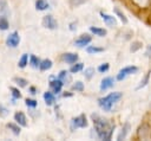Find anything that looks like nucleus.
<instances>
[{
    "label": "nucleus",
    "mask_w": 151,
    "mask_h": 141,
    "mask_svg": "<svg viewBox=\"0 0 151 141\" xmlns=\"http://www.w3.org/2000/svg\"><path fill=\"white\" fill-rule=\"evenodd\" d=\"M100 17H101L103 21H104L107 26L113 27V26L117 25V19H116V17H113V15H111V14H107V13H105V12H100Z\"/></svg>",
    "instance_id": "1a4fd4ad"
},
{
    "label": "nucleus",
    "mask_w": 151,
    "mask_h": 141,
    "mask_svg": "<svg viewBox=\"0 0 151 141\" xmlns=\"http://www.w3.org/2000/svg\"><path fill=\"white\" fill-rule=\"evenodd\" d=\"M78 55L77 53H73V52H66V53H63L61 55V60L67 63V64H73L78 60Z\"/></svg>",
    "instance_id": "9b49d317"
},
{
    "label": "nucleus",
    "mask_w": 151,
    "mask_h": 141,
    "mask_svg": "<svg viewBox=\"0 0 151 141\" xmlns=\"http://www.w3.org/2000/svg\"><path fill=\"white\" fill-rule=\"evenodd\" d=\"M63 85H64V83L59 79V78H55V79H51V82H50V86L52 88V90H53V92L54 94H58V92H60L61 91V88H63Z\"/></svg>",
    "instance_id": "4468645a"
},
{
    "label": "nucleus",
    "mask_w": 151,
    "mask_h": 141,
    "mask_svg": "<svg viewBox=\"0 0 151 141\" xmlns=\"http://www.w3.org/2000/svg\"><path fill=\"white\" fill-rule=\"evenodd\" d=\"M76 28H77L76 23H71V24H70V30H71V31H74Z\"/></svg>",
    "instance_id": "a19ab883"
},
{
    "label": "nucleus",
    "mask_w": 151,
    "mask_h": 141,
    "mask_svg": "<svg viewBox=\"0 0 151 141\" xmlns=\"http://www.w3.org/2000/svg\"><path fill=\"white\" fill-rule=\"evenodd\" d=\"M14 121H17V123L21 127H26L27 126V118L25 116V114L22 111H17L14 114Z\"/></svg>",
    "instance_id": "2eb2a0df"
},
{
    "label": "nucleus",
    "mask_w": 151,
    "mask_h": 141,
    "mask_svg": "<svg viewBox=\"0 0 151 141\" xmlns=\"http://www.w3.org/2000/svg\"><path fill=\"white\" fill-rule=\"evenodd\" d=\"M92 120L94 124V130L97 133V136L100 140L110 141L113 134L114 124H110V122L103 117H100L97 114H92Z\"/></svg>",
    "instance_id": "f257e3e1"
},
{
    "label": "nucleus",
    "mask_w": 151,
    "mask_h": 141,
    "mask_svg": "<svg viewBox=\"0 0 151 141\" xmlns=\"http://www.w3.org/2000/svg\"><path fill=\"white\" fill-rule=\"evenodd\" d=\"M40 59L37 57V56H34V55H31L29 56V59H28V63H29V65L32 66V68H34V69H37V68H39V65H40Z\"/></svg>",
    "instance_id": "4be33fe9"
},
{
    "label": "nucleus",
    "mask_w": 151,
    "mask_h": 141,
    "mask_svg": "<svg viewBox=\"0 0 151 141\" xmlns=\"http://www.w3.org/2000/svg\"><path fill=\"white\" fill-rule=\"evenodd\" d=\"M130 130H131V126H130V123H129V122H125L124 126L122 127V129H120L118 136H117V140H118V141H122V140L126 139V136H127V134L130 133Z\"/></svg>",
    "instance_id": "ddd939ff"
},
{
    "label": "nucleus",
    "mask_w": 151,
    "mask_h": 141,
    "mask_svg": "<svg viewBox=\"0 0 151 141\" xmlns=\"http://www.w3.org/2000/svg\"><path fill=\"white\" fill-rule=\"evenodd\" d=\"M68 1H70V5L72 7H78V6H81L85 2H87L88 0H68Z\"/></svg>",
    "instance_id": "f704fd0d"
},
{
    "label": "nucleus",
    "mask_w": 151,
    "mask_h": 141,
    "mask_svg": "<svg viewBox=\"0 0 151 141\" xmlns=\"http://www.w3.org/2000/svg\"><path fill=\"white\" fill-rule=\"evenodd\" d=\"M109 69H110V64H109V63H103V64H100V65L98 66L97 70H98L100 73H104V72H106Z\"/></svg>",
    "instance_id": "c9c22d12"
},
{
    "label": "nucleus",
    "mask_w": 151,
    "mask_h": 141,
    "mask_svg": "<svg viewBox=\"0 0 151 141\" xmlns=\"http://www.w3.org/2000/svg\"><path fill=\"white\" fill-rule=\"evenodd\" d=\"M90 31L94 34V36H98V37H104L107 34V31L105 28H101V27H97V26H91L90 27Z\"/></svg>",
    "instance_id": "f3484780"
},
{
    "label": "nucleus",
    "mask_w": 151,
    "mask_h": 141,
    "mask_svg": "<svg viewBox=\"0 0 151 141\" xmlns=\"http://www.w3.org/2000/svg\"><path fill=\"white\" fill-rule=\"evenodd\" d=\"M94 72H96V70L93 68H86L85 71H84V76H85L86 79H91L94 76Z\"/></svg>",
    "instance_id": "2f4dec72"
},
{
    "label": "nucleus",
    "mask_w": 151,
    "mask_h": 141,
    "mask_svg": "<svg viewBox=\"0 0 151 141\" xmlns=\"http://www.w3.org/2000/svg\"><path fill=\"white\" fill-rule=\"evenodd\" d=\"M113 84H114V78H112V77H105L100 82V90L101 91H105V90L112 88Z\"/></svg>",
    "instance_id": "f8f14e48"
},
{
    "label": "nucleus",
    "mask_w": 151,
    "mask_h": 141,
    "mask_svg": "<svg viewBox=\"0 0 151 141\" xmlns=\"http://www.w3.org/2000/svg\"><path fill=\"white\" fill-rule=\"evenodd\" d=\"M44 101H45L46 105H52V104L54 103V101H55V97H54L53 92L46 91V92L44 94Z\"/></svg>",
    "instance_id": "6ab92c4d"
},
{
    "label": "nucleus",
    "mask_w": 151,
    "mask_h": 141,
    "mask_svg": "<svg viewBox=\"0 0 151 141\" xmlns=\"http://www.w3.org/2000/svg\"><path fill=\"white\" fill-rule=\"evenodd\" d=\"M28 55L27 53H24V55H21V57H20V59H19V62H18V66L19 68H21V69H24L27 64H28Z\"/></svg>",
    "instance_id": "b1692460"
},
{
    "label": "nucleus",
    "mask_w": 151,
    "mask_h": 141,
    "mask_svg": "<svg viewBox=\"0 0 151 141\" xmlns=\"http://www.w3.org/2000/svg\"><path fill=\"white\" fill-rule=\"evenodd\" d=\"M150 76H151V69H149L147 70V72L144 75V77L140 79V82H139V84L136 86V90H140V89H143V88H145L146 85H147V83H149V81H150Z\"/></svg>",
    "instance_id": "dca6fc26"
},
{
    "label": "nucleus",
    "mask_w": 151,
    "mask_h": 141,
    "mask_svg": "<svg viewBox=\"0 0 151 141\" xmlns=\"http://www.w3.org/2000/svg\"><path fill=\"white\" fill-rule=\"evenodd\" d=\"M104 49L103 47H98V46H94V45H91V46H87L86 49V52L90 53V55H94V53H99V52H103Z\"/></svg>",
    "instance_id": "cd10ccee"
},
{
    "label": "nucleus",
    "mask_w": 151,
    "mask_h": 141,
    "mask_svg": "<svg viewBox=\"0 0 151 141\" xmlns=\"http://www.w3.org/2000/svg\"><path fill=\"white\" fill-rule=\"evenodd\" d=\"M145 56H146V57H149V58H151V45H149V46L146 47V51H145Z\"/></svg>",
    "instance_id": "58836bf2"
},
{
    "label": "nucleus",
    "mask_w": 151,
    "mask_h": 141,
    "mask_svg": "<svg viewBox=\"0 0 151 141\" xmlns=\"http://www.w3.org/2000/svg\"><path fill=\"white\" fill-rule=\"evenodd\" d=\"M52 65H53L52 60H51V59H48V58H46V59H42V60L40 62L39 69H40L41 71H47V70H50V69L52 68Z\"/></svg>",
    "instance_id": "a211bd4d"
},
{
    "label": "nucleus",
    "mask_w": 151,
    "mask_h": 141,
    "mask_svg": "<svg viewBox=\"0 0 151 141\" xmlns=\"http://www.w3.org/2000/svg\"><path fill=\"white\" fill-rule=\"evenodd\" d=\"M122 97H123V94H122L120 91H113V92L109 94L107 96H104V97L98 98V104H99V107H100L103 110L110 111L111 108H112V105H113L116 102H118Z\"/></svg>",
    "instance_id": "f03ea898"
},
{
    "label": "nucleus",
    "mask_w": 151,
    "mask_h": 141,
    "mask_svg": "<svg viewBox=\"0 0 151 141\" xmlns=\"http://www.w3.org/2000/svg\"><path fill=\"white\" fill-rule=\"evenodd\" d=\"M29 92H31L32 95H35V94L38 92V90H37L35 86H29Z\"/></svg>",
    "instance_id": "ea45409f"
},
{
    "label": "nucleus",
    "mask_w": 151,
    "mask_h": 141,
    "mask_svg": "<svg viewBox=\"0 0 151 141\" xmlns=\"http://www.w3.org/2000/svg\"><path fill=\"white\" fill-rule=\"evenodd\" d=\"M72 90L81 92V91L84 90V83H83V82H80V81H77V82H74V83L72 84Z\"/></svg>",
    "instance_id": "7c9ffc66"
},
{
    "label": "nucleus",
    "mask_w": 151,
    "mask_h": 141,
    "mask_svg": "<svg viewBox=\"0 0 151 141\" xmlns=\"http://www.w3.org/2000/svg\"><path fill=\"white\" fill-rule=\"evenodd\" d=\"M91 40H92V37H91L90 34H81L78 39H76L74 44H76L77 46H79V47H83V46L88 45V44L91 43Z\"/></svg>",
    "instance_id": "9d476101"
},
{
    "label": "nucleus",
    "mask_w": 151,
    "mask_h": 141,
    "mask_svg": "<svg viewBox=\"0 0 151 141\" xmlns=\"http://www.w3.org/2000/svg\"><path fill=\"white\" fill-rule=\"evenodd\" d=\"M142 46H143V43H142V41H138V40L132 41V44H131V46H130V51H131V52H137L138 50L142 49Z\"/></svg>",
    "instance_id": "c756f323"
},
{
    "label": "nucleus",
    "mask_w": 151,
    "mask_h": 141,
    "mask_svg": "<svg viewBox=\"0 0 151 141\" xmlns=\"http://www.w3.org/2000/svg\"><path fill=\"white\" fill-rule=\"evenodd\" d=\"M151 137V126L147 122H142L136 132L137 140H149Z\"/></svg>",
    "instance_id": "7ed1b4c3"
},
{
    "label": "nucleus",
    "mask_w": 151,
    "mask_h": 141,
    "mask_svg": "<svg viewBox=\"0 0 151 141\" xmlns=\"http://www.w3.org/2000/svg\"><path fill=\"white\" fill-rule=\"evenodd\" d=\"M8 115V109L4 105H0V117H6Z\"/></svg>",
    "instance_id": "4c0bfd02"
},
{
    "label": "nucleus",
    "mask_w": 151,
    "mask_h": 141,
    "mask_svg": "<svg viewBox=\"0 0 151 141\" xmlns=\"http://www.w3.org/2000/svg\"><path fill=\"white\" fill-rule=\"evenodd\" d=\"M9 90L12 91V96H13V98H15V100L21 98V92L19 91V89H17V88H14V86H11Z\"/></svg>",
    "instance_id": "473e14b6"
},
{
    "label": "nucleus",
    "mask_w": 151,
    "mask_h": 141,
    "mask_svg": "<svg viewBox=\"0 0 151 141\" xmlns=\"http://www.w3.org/2000/svg\"><path fill=\"white\" fill-rule=\"evenodd\" d=\"M13 82L17 84V85H19L20 88H25L26 85H27V79H25V78H22V77H14L13 78Z\"/></svg>",
    "instance_id": "c85d7f7f"
},
{
    "label": "nucleus",
    "mask_w": 151,
    "mask_h": 141,
    "mask_svg": "<svg viewBox=\"0 0 151 141\" xmlns=\"http://www.w3.org/2000/svg\"><path fill=\"white\" fill-rule=\"evenodd\" d=\"M85 127H87V118H86L85 114H80L79 116L72 118V121H71V128L72 129L85 128Z\"/></svg>",
    "instance_id": "39448f33"
},
{
    "label": "nucleus",
    "mask_w": 151,
    "mask_h": 141,
    "mask_svg": "<svg viewBox=\"0 0 151 141\" xmlns=\"http://www.w3.org/2000/svg\"><path fill=\"white\" fill-rule=\"evenodd\" d=\"M9 27V23L7 20V18L5 15H0V30L1 31H6Z\"/></svg>",
    "instance_id": "bb28decb"
},
{
    "label": "nucleus",
    "mask_w": 151,
    "mask_h": 141,
    "mask_svg": "<svg viewBox=\"0 0 151 141\" xmlns=\"http://www.w3.org/2000/svg\"><path fill=\"white\" fill-rule=\"evenodd\" d=\"M7 7H8L7 1L6 0H0V15H2L7 11Z\"/></svg>",
    "instance_id": "e433bc0d"
},
{
    "label": "nucleus",
    "mask_w": 151,
    "mask_h": 141,
    "mask_svg": "<svg viewBox=\"0 0 151 141\" xmlns=\"http://www.w3.org/2000/svg\"><path fill=\"white\" fill-rule=\"evenodd\" d=\"M19 43H20V36L17 31L9 33L6 38V45L8 47H17L19 45Z\"/></svg>",
    "instance_id": "423d86ee"
},
{
    "label": "nucleus",
    "mask_w": 151,
    "mask_h": 141,
    "mask_svg": "<svg viewBox=\"0 0 151 141\" xmlns=\"http://www.w3.org/2000/svg\"><path fill=\"white\" fill-rule=\"evenodd\" d=\"M130 1L134 7L142 11H146L151 7V0H130Z\"/></svg>",
    "instance_id": "6e6552de"
},
{
    "label": "nucleus",
    "mask_w": 151,
    "mask_h": 141,
    "mask_svg": "<svg viewBox=\"0 0 151 141\" xmlns=\"http://www.w3.org/2000/svg\"><path fill=\"white\" fill-rule=\"evenodd\" d=\"M42 26L48 28V30H55L58 27V21L54 19L53 15L47 14L42 18Z\"/></svg>",
    "instance_id": "0eeeda50"
},
{
    "label": "nucleus",
    "mask_w": 151,
    "mask_h": 141,
    "mask_svg": "<svg viewBox=\"0 0 151 141\" xmlns=\"http://www.w3.org/2000/svg\"><path fill=\"white\" fill-rule=\"evenodd\" d=\"M6 127L14 134V135H19L20 134V132H21V129H20V127H19V124L18 123H13V122H9V123H7L6 124Z\"/></svg>",
    "instance_id": "aec40b11"
},
{
    "label": "nucleus",
    "mask_w": 151,
    "mask_h": 141,
    "mask_svg": "<svg viewBox=\"0 0 151 141\" xmlns=\"http://www.w3.org/2000/svg\"><path fill=\"white\" fill-rule=\"evenodd\" d=\"M25 104L28 107V108H35L38 105V102L33 98H26L25 100Z\"/></svg>",
    "instance_id": "72a5a7b5"
},
{
    "label": "nucleus",
    "mask_w": 151,
    "mask_h": 141,
    "mask_svg": "<svg viewBox=\"0 0 151 141\" xmlns=\"http://www.w3.org/2000/svg\"><path fill=\"white\" fill-rule=\"evenodd\" d=\"M48 7H50V5L45 0H37L35 1V8H37V11H45Z\"/></svg>",
    "instance_id": "412c9836"
},
{
    "label": "nucleus",
    "mask_w": 151,
    "mask_h": 141,
    "mask_svg": "<svg viewBox=\"0 0 151 141\" xmlns=\"http://www.w3.org/2000/svg\"><path fill=\"white\" fill-rule=\"evenodd\" d=\"M84 69V64L83 63H73L72 64V66L70 68V72H72V73H77V72H79V71H81Z\"/></svg>",
    "instance_id": "a878e982"
},
{
    "label": "nucleus",
    "mask_w": 151,
    "mask_h": 141,
    "mask_svg": "<svg viewBox=\"0 0 151 141\" xmlns=\"http://www.w3.org/2000/svg\"><path fill=\"white\" fill-rule=\"evenodd\" d=\"M58 78L65 84L66 82H70L71 81V76L68 75V72L66 71V70H63V71H60V73L58 75Z\"/></svg>",
    "instance_id": "393cba45"
},
{
    "label": "nucleus",
    "mask_w": 151,
    "mask_h": 141,
    "mask_svg": "<svg viewBox=\"0 0 151 141\" xmlns=\"http://www.w3.org/2000/svg\"><path fill=\"white\" fill-rule=\"evenodd\" d=\"M138 72V68L134 66V65H129V66H124L123 69L119 70L118 75H117V79L118 81H123L129 75H132V73H137Z\"/></svg>",
    "instance_id": "20e7f679"
},
{
    "label": "nucleus",
    "mask_w": 151,
    "mask_h": 141,
    "mask_svg": "<svg viewBox=\"0 0 151 141\" xmlns=\"http://www.w3.org/2000/svg\"><path fill=\"white\" fill-rule=\"evenodd\" d=\"M113 12H114V14L120 19V21H122L123 24H127V18L125 17V14H124L118 7H113Z\"/></svg>",
    "instance_id": "5701e85b"
}]
</instances>
